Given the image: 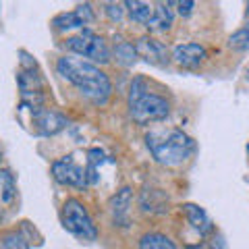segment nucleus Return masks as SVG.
<instances>
[{"label":"nucleus","mask_w":249,"mask_h":249,"mask_svg":"<svg viewBox=\"0 0 249 249\" xmlns=\"http://www.w3.org/2000/svg\"><path fill=\"white\" fill-rule=\"evenodd\" d=\"M91 21H93L91 4H79L75 11L56 15V17L52 19V25H54V29H58V31H69V29H77V27L88 25V23H91Z\"/></svg>","instance_id":"10"},{"label":"nucleus","mask_w":249,"mask_h":249,"mask_svg":"<svg viewBox=\"0 0 249 249\" xmlns=\"http://www.w3.org/2000/svg\"><path fill=\"white\" fill-rule=\"evenodd\" d=\"M139 206H142L143 212L164 214L168 210L166 208L168 197L164 196V191H160V189H145V191H142V196H139Z\"/></svg>","instance_id":"12"},{"label":"nucleus","mask_w":249,"mask_h":249,"mask_svg":"<svg viewBox=\"0 0 249 249\" xmlns=\"http://www.w3.org/2000/svg\"><path fill=\"white\" fill-rule=\"evenodd\" d=\"M129 114L137 124H150L156 121H164L170 114V104L160 93L147 89V81L143 77H135L129 88Z\"/></svg>","instance_id":"3"},{"label":"nucleus","mask_w":249,"mask_h":249,"mask_svg":"<svg viewBox=\"0 0 249 249\" xmlns=\"http://www.w3.org/2000/svg\"><path fill=\"white\" fill-rule=\"evenodd\" d=\"M131 201H133V193H131L129 187H123L121 191H116V196H112L108 208H110V216H112L114 227H127L129 224Z\"/></svg>","instance_id":"11"},{"label":"nucleus","mask_w":249,"mask_h":249,"mask_svg":"<svg viewBox=\"0 0 249 249\" xmlns=\"http://www.w3.org/2000/svg\"><path fill=\"white\" fill-rule=\"evenodd\" d=\"M114 58H116V62H121L123 67H131L137 60L135 44H131V42H119V44H114Z\"/></svg>","instance_id":"18"},{"label":"nucleus","mask_w":249,"mask_h":249,"mask_svg":"<svg viewBox=\"0 0 249 249\" xmlns=\"http://www.w3.org/2000/svg\"><path fill=\"white\" fill-rule=\"evenodd\" d=\"M56 73L96 106H106L112 96V81L102 69L79 56H60Z\"/></svg>","instance_id":"1"},{"label":"nucleus","mask_w":249,"mask_h":249,"mask_svg":"<svg viewBox=\"0 0 249 249\" xmlns=\"http://www.w3.org/2000/svg\"><path fill=\"white\" fill-rule=\"evenodd\" d=\"M65 46L73 54H77L79 58L89 60V62H93V65H106V62H110V58H112L106 40L102 36H98L96 31L88 29V27L81 29L79 34L67 37Z\"/></svg>","instance_id":"4"},{"label":"nucleus","mask_w":249,"mask_h":249,"mask_svg":"<svg viewBox=\"0 0 249 249\" xmlns=\"http://www.w3.org/2000/svg\"><path fill=\"white\" fill-rule=\"evenodd\" d=\"M124 9H127L131 21L139 23V25H145V27L154 15V4L142 2V0H129V2H124Z\"/></svg>","instance_id":"15"},{"label":"nucleus","mask_w":249,"mask_h":249,"mask_svg":"<svg viewBox=\"0 0 249 249\" xmlns=\"http://www.w3.org/2000/svg\"><path fill=\"white\" fill-rule=\"evenodd\" d=\"M62 227L67 232L79 241H96L98 239V227L93 224V218L89 216L88 208H85L79 199L69 197L62 204Z\"/></svg>","instance_id":"5"},{"label":"nucleus","mask_w":249,"mask_h":249,"mask_svg":"<svg viewBox=\"0 0 249 249\" xmlns=\"http://www.w3.org/2000/svg\"><path fill=\"white\" fill-rule=\"evenodd\" d=\"M135 52L139 58H143L145 62H150L154 67H166L170 60V54L166 50V46L158 42L152 36H143L135 42Z\"/></svg>","instance_id":"8"},{"label":"nucleus","mask_w":249,"mask_h":249,"mask_svg":"<svg viewBox=\"0 0 249 249\" xmlns=\"http://www.w3.org/2000/svg\"><path fill=\"white\" fill-rule=\"evenodd\" d=\"M183 212L187 216V220H189V224L199 232V235L212 232V220H210V216L206 214L204 208H199L197 204H185Z\"/></svg>","instance_id":"14"},{"label":"nucleus","mask_w":249,"mask_h":249,"mask_svg":"<svg viewBox=\"0 0 249 249\" xmlns=\"http://www.w3.org/2000/svg\"><path fill=\"white\" fill-rule=\"evenodd\" d=\"M21 108H27V110H29V119H31V124H34V131L37 135L50 137V135L60 133V131L67 127V119L60 112L52 110V108H46V106H25V104H21Z\"/></svg>","instance_id":"7"},{"label":"nucleus","mask_w":249,"mask_h":249,"mask_svg":"<svg viewBox=\"0 0 249 249\" xmlns=\"http://www.w3.org/2000/svg\"><path fill=\"white\" fill-rule=\"evenodd\" d=\"M170 58L183 69H197L208 58V50H206V46H201L197 42H187V44L175 46Z\"/></svg>","instance_id":"9"},{"label":"nucleus","mask_w":249,"mask_h":249,"mask_svg":"<svg viewBox=\"0 0 249 249\" xmlns=\"http://www.w3.org/2000/svg\"><path fill=\"white\" fill-rule=\"evenodd\" d=\"M175 6L178 9V15L189 17V15L193 13V6H196V2H193V0H183V2H175Z\"/></svg>","instance_id":"22"},{"label":"nucleus","mask_w":249,"mask_h":249,"mask_svg":"<svg viewBox=\"0 0 249 249\" xmlns=\"http://www.w3.org/2000/svg\"><path fill=\"white\" fill-rule=\"evenodd\" d=\"M145 145L154 160L162 166H178L196 152V142L181 129L150 131L145 135Z\"/></svg>","instance_id":"2"},{"label":"nucleus","mask_w":249,"mask_h":249,"mask_svg":"<svg viewBox=\"0 0 249 249\" xmlns=\"http://www.w3.org/2000/svg\"><path fill=\"white\" fill-rule=\"evenodd\" d=\"M229 46L232 50H239V52H243L249 48V23H245L241 29H237L235 34H232L229 37Z\"/></svg>","instance_id":"20"},{"label":"nucleus","mask_w":249,"mask_h":249,"mask_svg":"<svg viewBox=\"0 0 249 249\" xmlns=\"http://www.w3.org/2000/svg\"><path fill=\"white\" fill-rule=\"evenodd\" d=\"M52 177L54 181L67 187H75V189H83L89 185L88 166H81L73 160V156H65L52 162Z\"/></svg>","instance_id":"6"},{"label":"nucleus","mask_w":249,"mask_h":249,"mask_svg":"<svg viewBox=\"0 0 249 249\" xmlns=\"http://www.w3.org/2000/svg\"><path fill=\"white\" fill-rule=\"evenodd\" d=\"M0 249H29V241L23 232L11 231L0 237Z\"/></svg>","instance_id":"19"},{"label":"nucleus","mask_w":249,"mask_h":249,"mask_svg":"<svg viewBox=\"0 0 249 249\" xmlns=\"http://www.w3.org/2000/svg\"><path fill=\"white\" fill-rule=\"evenodd\" d=\"M17 196V185L9 170H0V201L2 204H11Z\"/></svg>","instance_id":"17"},{"label":"nucleus","mask_w":249,"mask_h":249,"mask_svg":"<svg viewBox=\"0 0 249 249\" xmlns=\"http://www.w3.org/2000/svg\"><path fill=\"white\" fill-rule=\"evenodd\" d=\"M247 154H249V143H247Z\"/></svg>","instance_id":"25"},{"label":"nucleus","mask_w":249,"mask_h":249,"mask_svg":"<svg viewBox=\"0 0 249 249\" xmlns=\"http://www.w3.org/2000/svg\"><path fill=\"white\" fill-rule=\"evenodd\" d=\"M139 249H177V245L164 232H145L139 239Z\"/></svg>","instance_id":"16"},{"label":"nucleus","mask_w":249,"mask_h":249,"mask_svg":"<svg viewBox=\"0 0 249 249\" xmlns=\"http://www.w3.org/2000/svg\"><path fill=\"white\" fill-rule=\"evenodd\" d=\"M247 79H249V69H247Z\"/></svg>","instance_id":"23"},{"label":"nucleus","mask_w":249,"mask_h":249,"mask_svg":"<svg viewBox=\"0 0 249 249\" xmlns=\"http://www.w3.org/2000/svg\"><path fill=\"white\" fill-rule=\"evenodd\" d=\"M173 2H158L154 4V15L150 23H147V29L152 31H168L173 27V21H175V15H173Z\"/></svg>","instance_id":"13"},{"label":"nucleus","mask_w":249,"mask_h":249,"mask_svg":"<svg viewBox=\"0 0 249 249\" xmlns=\"http://www.w3.org/2000/svg\"><path fill=\"white\" fill-rule=\"evenodd\" d=\"M0 160H2V152H0Z\"/></svg>","instance_id":"24"},{"label":"nucleus","mask_w":249,"mask_h":249,"mask_svg":"<svg viewBox=\"0 0 249 249\" xmlns=\"http://www.w3.org/2000/svg\"><path fill=\"white\" fill-rule=\"evenodd\" d=\"M104 11H106V15H108V17H110L112 21H121L127 9H124V2H108Z\"/></svg>","instance_id":"21"}]
</instances>
